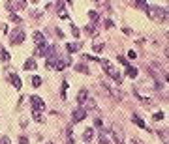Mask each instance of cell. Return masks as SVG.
I'll use <instances>...</instances> for the list:
<instances>
[{"mask_svg": "<svg viewBox=\"0 0 169 144\" xmlns=\"http://www.w3.org/2000/svg\"><path fill=\"white\" fill-rule=\"evenodd\" d=\"M100 64H104V69H105V71H107V73H109L111 77H113V81H115L117 84H119V82H120V79H122V75L119 73V69H115V68H113V66H111L107 60H100Z\"/></svg>", "mask_w": 169, "mask_h": 144, "instance_id": "cell-1", "label": "cell"}, {"mask_svg": "<svg viewBox=\"0 0 169 144\" xmlns=\"http://www.w3.org/2000/svg\"><path fill=\"white\" fill-rule=\"evenodd\" d=\"M148 15H150L154 21H162V19H165V9H163L162 6H148Z\"/></svg>", "mask_w": 169, "mask_h": 144, "instance_id": "cell-2", "label": "cell"}, {"mask_svg": "<svg viewBox=\"0 0 169 144\" xmlns=\"http://www.w3.org/2000/svg\"><path fill=\"white\" fill-rule=\"evenodd\" d=\"M9 41H12L13 45L23 43V41H24V32H23L21 28H15V30H12V34H9Z\"/></svg>", "mask_w": 169, "mask_h": 144, "instance_id": "cell-3", "label": "cell"}, {"mask_svg": "<svg viewBox=\"0 0 169 144\" xmlns=\"http://www.w3.org/2000/svg\"><path fill=\"white\" fill-rule=\"evenodd\" d=\"M30 103H32V110H43L45 109V103L40 96H30Z\"/></svg>", "mask_w": 169, "mask_h": 144, "instance_id": "cell-4", "label": "cell"}, {"mask_svg": "<svg viewBox=\"0 0 169 144\" xmlns=\"http://www.w3.org/2000/svg\"><path fill=\"white\" fill-rule=\"evenodd\" d=\"M85 118H86V110L83 109V107H77V109L71 112V120H73L75 123H77V122H83Z\"/></svg>", "mask_w": 169, "mask_h": 144, "instance_id": "cell-5", "label": "cell"}, {"mask_svg": "<svg viewBox=\"0 0 169 144\" xmlns=\"http://www.w3.org/2000/svg\"><path fill=\"white\" fill-rule=\"evenodd\" d=\"M27 8V2H6V9L9 13L17 11V9H24Z\"/></svg>", "mask_w": 169, "mask_h": 144, "instance_id": "cell-6", "label": "cell"}, {"mask_svg": "<svg viewBox=\"0 0 169 144\" xmlns=\"http://www.w3.org/2000/svg\"><path fill=\"white\" fill-rule=\"evenodd\" d=\"M47 51H49V45L45 43H38L34 49V56H47Z\"/></svg>", "mask_w": 169, "mask_h": 144, "instance_id": "cell-7", "label": "cell"}, {"mask_svg": "<svg viewBox=\"0 0 169 144\" xmlns=\"http://www.w3.org/2000/svg\"><path fill=\"white\" fill-rule=\"evenodd\" d=\"M86 97H88V92L83 88V90H81L79 94H77V103H79V105H83V103L86 101Z\"/></svg>", "mask_w": 169, "mask_h": 144, "instance_id": "cell-8", "label": "cell"}, {"mask_svg": "<svg viewBox=\"0 0 169 144\" xmlns=\"http://www.w3.org/2000/svg\"><path fill=\"white\" fill-rule=\"evenodd\" d=\"M9 81H12V84L15 86V88H21V79H19V75H15V73H12V77H9Z\"/></svg>", "mask_w": 169, "mask_h": 144, "instance_id": "cell-9", "label": "cell"}, {"mask_svg": "<svg viewBox=\"0 0 169 144\" xmlns=\"http://www.w3.org/2000/svg\"><path fill=\"white\" fill-rule=\"evenodd\" d=\"M23 68H24V69H36V68H38V64H36V60H34V58H28L27 62H24Z\"/></svg>", "mask_w": 169, "mask_h": 144, "instance_id": "cell-10", "label": "cell"}, {"mask_svg": "<svg viewBox=\"0 0 169 144\" xmlns=\"http://www.w3.org/2000/svg\"><path fill=\"white\" fill-rule=\"evenodd\" d=\"M83 105H85V107H83L85 110H86V109H96V101L92 99V97H86V101L83 103Z\"/></svg>", "mask_w": 169, "mask_h": 144, "instance_id": "cell-11", "label": "cell"}, {"mask_svg": "<svg viewBox=\"0 0 169 144\" xmlns=\"http://www.w3.org/2000/svg\"><path fill=\"white\" fill-rule=\"evenodd\" d=\"M9 58H12V56H9V53L2 47V45H0V60H2V62H8Z\"/></svg>", "mask_w": 169, "mask_h": 144, "instance_id": "cell-12", "label": "cell"}, {"mask_svg": "<svg viewBox=\"0 0 169 144\" xmlns=\"http://www.w3.org/2000/svg\"><path fill=\"white\" fill-rule=\"evenodd\" d=\"M79 47H81V43H68V45H66V51H68L70 54H73Z\"/></svg>", "mask_w": 169, "mask_h": 144, "instance_id": "cell-13", "label": "cell"}, {"mask_svg": "<svg viewBox=\"0 0 169 144\" xmlns=\"http://www.w3.org/2000/svg\"><path fill=\"white\" fill-rule=\"evenodd\" d=\"M92 49H94V53H101L104 51V41H94V45H92Z\"/></svg>", "mask_w": 169, "mask_h": 144, "instance_id": "cell-14", "label": "cell"}, {"mask_svg": "<svg viewBox=\"0 0 169 144\" xmlns=\"http://www.w3.org/2000/svg\"><path fill=\"white\" fill-rule=\"evenodd\" d=\"M126 73H128V77L135 79V77H137V69L134 68V66H128V68H126Z\"/></svg>", "mask_w": 169, "mask_h": 144, "instance_id": "cell-15", "label": "cell"}, {"mask_svg": "<svg viewBox=\"0 0 169 144\" xmlns=\"http://www.w3.org/2000/svg\"><path fill=\"white\" fill-rule=\"evenodd\" d=\"M132 122H134V123H137L139 127H147V125H145V122H143V120H141V118L137 116V114H134V116H132Z\"/></svg>", "mask_w": 169, "mask_h": 144, "instance_id": "cell-16", "label": "cell"}, {"mask_svg": "<svg viewBox=\"0 0 169 144\" xmlns=\"http://www.w3.org/2000/svg\"><path fill=\"white\" fill-rule=\"evenodd\" d=\"M92 137H94V131H92L90 127H88V129H85V133H83V138H85V140L88 142V140H90Z\"/></svg>", "mask_w": 169, "mask_h": 144, "instance_id": "cell-17", "label": "cell"}, {"mask_svg": "<svg viewBox=\"0 0 169 144\" xmlns=\"http://www.w3.org/2000/svg\"><path fill=\"white\" fill-rule=\"evenodd\" d=\"M34 41H36V43H43V34L40 32V30H36V32H34Z\"/></svg>", "mask_w": 169, "mask_h": 144, "instance_id": "cell-18", "label": "cell"}, {"mask_svg": "<svg viewBox=\"0 0 169 144\" xmlns=\"http://www.w3.org/2000/svg\"><path fill=\"white\" fill-rule=\"evenodd\" d=\"M32 116H34V120L38 122V123H42V122H43V114H42V112H38V110H32Z\"/></svg>", "mask_w": 169, "mask_h": 144, "instance_id": "cell-19", "label": "cell"}, {"mask_svg": "<svg viewBox=\"0 0 169 144\" xmlns=\"http://www.w3.org/2000/svg\"><path fill=\"white\" fill-rule=\"evenodd\" d=\"M68 86H70V82L64 81V82H62V90H60V96H62V99H66V90H68Z\"/></svg>", "mask_w": 169, "mask_h": 144, "instance_id": "cell-20", "label": "cell"}, {"mask_svg": "<svg viewBox=\"0 0 169 144\" xmlns=\"http://www.w3.org/2000/svg\"><path fill=\"white\" fill-rule=\"evenodd\" d=\"M32 86H34V88L42 86V77H38V75H36V77H32Z\"/></svg>", "mask_w": 169, "mask_h": 144, "instance_id": "cell-21", "label": "cell"}, {"mask_svg": "<svg viewBox=\"0 0 169 144\" xmlns=\"http://www.w3.org/2000/svg\"><path fill=\"white\" fill-rule=\"evenodd\" d=\"M9 21H12V23H15V24H19V23H21V17H19V15H15V13H12V15H9Z\"/></svg>", "mask_w": 169, "mask_h": 144, "instance_id": "cell-22", "label": "cell"}, {"mask_svg": "<svg viewBox=\"0 0 169 144\" xmlns=\"http://www.w3.org/2000/svg\"><path fill=\"white\" fill-rule=\"evenodd\" d=\"M75 69L81 71V73H88V68H86V66H83V64H75Z\"/></svg>", "mask_w": 169, "mask_h": 144, "instance_id": "cell-23", "label": "cell"}, {"mask_svg": "<svg viewBox=\"0 0 169 144\" xmlns=\"http://www.w3.org/2000/svg\"><path fill=\"white\" fill-rule=\"evenodd\" d=\"M98 142H100V144H109L111 140H109V138H107L105 135H101V133H100V137H98Z\"/></svg>", "mask_w": 169, "mask_h": 144, "instance_id": "cell-24", "label": "cell"}, {"mask_svg": "<svg viewBox=\"0 0 169 144\" xmlns=\"http://www.w3.org/2000/svg\"><path fill=\"white\" fill-rule=\"evenodd\" d=\"M88 17H90V19H92V21H94V23H96V21L100 19V15L96 13V11H88Z\"/></svg>", "mask_w": 169, "mask_h": 144, "instance_id": "cell-25", "label": "cell"}, {"mask_svg": "<svg viewBox=\"0 0 169 144\" xmlns=\"http://www.w3.org/2000/svg\"><path fill=\"white\" fill-rule=\"evenodd\" d=\"M134 6L143 8V9H148V4H147V2H134Z\"/></svg>", "mask_w": 169, "mask_h": 144, "instance_id": "cell-26", "label": "cell"}, {"mask_svg": "<svg viewBox=\"0 0 169 144\" xmlns=\"http://www.w3.org/2000/svg\"><path fill=\"white\" fill-rule=\"evenodd\" d=\"M152 120H154V122H158V120H163V112H156V114L152 116Z\"/></svg>", "mask_w": 169, "mask_h": 144, "instance_id": "cell-27", "label": "cell"}, {"mask_svg": "<svg viewBox=\"0 0 169 144\" xmlns=\"http://www.w3.org/2000/svg\"><path fill=\"white\" fill-rule=\"evenodd\" d=\"M71 34H73V36H79V28L75 26V24H71Z\"/></svg>", "mask_w": 169, "mask_h": 144, "instance_id": "cell-28", "label": "cell"}, {"mask_svg": "<svg viewBox=\"0 0 169 144\" xmlns=\"http://www.w3.org/2000/svg\"><path fill=\"white\" fill-rule=\"evenodd\" d=\"M19 144H28V138L27 137H19Z\"/></svg>", "mask_w": 169, "mask_h": 144, "instance_id": "cell-29", "label": "cell"}, {"mask_svg": "<svg viewBox=\"0 0 169 144\" xmlns=\"http://www.w3.org/2000/svg\"><path fill=\"white\" fill-rule=\"evenodd\" d=\"M85 30H86V32H88V34H94V36H96V30H94V26H86Z\"/></svg>", "mask_w": 169, "mask_h": 144, "instance_id": "cell-30", "label": "cell"}, {"mask_svg": "<svg viewBox=\"0 0 169 144\" xmlns=\"http://www.w3.org/2000/svg\"><path fill=\"white\" fill-rule=\"evenodd\" d=\"M0 144H9V138L8 137H2V138H0Z\"/></svg>", "mask_w": 169, "mask_h": 144, "instance_id": "cell-31", "label": "cell"}, {"mask_svg": "<svg viewBox=\"0 0 169 144\" xmlns=\"http://www.w3.org/2000/svg\"><path fill=\"white\" fill-rule=\"evenodd\" d=\"M105 26H107V28L113 26V21H111V19H105Z\"/></svg>", "mask_w": 169, "mask_h": 144, "instance_id": "cell-32", "label": "cell"}, {"mask_svg": "<svg viewBox=\"0 0 169 144\" xmlns=\"http://www.w3.org/2000/svg\"><path fill=\"white\" fill-rule=\"evenodd\" d=\"M94 123H96V125H98V127H101V125H104V123H101V120H100V118H96V120H94Z\"/></svg>", "mask_w": 169, "mask_h": 144, "instance_id": "cell-33", "label": "cell"}, {"mask_svg": "<svg viewBox=\"0 0 169 144\" xmlns=\"http://www.w3.org/2000/svg\"><path fill=\"white\" fill-rule=\"evenodd\" d=\"M56 36H58V38H64V34H62V30H60V28H56Z\"/></svg>", "mask_w": 169, "mask_h": 144, "instance_id": "cell-34", "label": "cell"}, {"mask_svg": "<svg viewBox=\"0 0 169 144\" xmlns=\"http://www.w3.org/2000/svg\"><path fill=\"white\" fill-rule=\"evenodd\" d=\"M128 56H130V58H132V60H134V58H135V56H137V54L134 53V51H130V53H128Z\"/></svg>", "mask_w": 169, "mask_h": 144, "instance_id": "cell-35", "label": "cell"}, {"mask_svg": "<svg viewBox=\"0 0 169 144\" xmlns=\"http://www.w3.org/2000/svg\"><path fill=\"white\" fill-rule=\"evenodd\" d=\"M119 62H120V64H124V66H128V62H126L124 58H122V56H119Z\"/></svg>", "mask_w": 169, "mask_h": 144, "instance_id": "cell-36", "label": "cell"}]
</instances>
